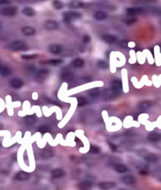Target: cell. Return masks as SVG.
<instances>
[{"label": "cell", "mask_w": 161, "mask_h": 190, "mask_svg": "<svg viewBox=\"0 0 161 190\" xmlns=\"http://www.w3.org/2000/svg\"><path fill=\"white\" fill-rule=\"evenodd\" d=\"M6 48H7L8 50L14 51L28 50V46L26 45V43L21 40L12 41L9 44H7V45L6 46Z\"/></svg>", "instance_id": "cell-1"}, {"label": "cell", "mask_w": 161, "mask_h": 190, "mask_svg": "<svg viewBox=\"0 0 161 190\" xmlns=\"http://www.w3.org/2000/svg\"><path fill=\"white\" fill-rule=\"evenodd\" d=\"M137 21H138V19H137V18H128L127 20H126V24L128 25H134V24H135Z\"/></svg>", "instance_id": "cell-37"}, {"label": "cell", "mask_w": 161, "mask_h": 190, "mask_svg": "<svg viewBox=\"0 0 161 190\" xmlns=\"http://www.w3.org/2000/svg\"><path fill=\"white\" fill-rule=\"evenodd\" d=\"M144 158H145V160H146V162L151 163H157V161H158V157L157 156V155L152 154V153L146 155V156L144 157Z\"/></svg>", "instance_id": "cell-25"}, {"label": "cell", "mask_w": 161, "mask_h": 190, "mask_svg": "<svg viewBox=\"0 0 161 190\" xmlns=\"http://www.w3.org/2000/svg\"><path fill=\"white\" fill-rule=\"evenodd\" d=\"M50 74V70H47V69H42V70H39L38 72L36 73V81L41 82L44 81V80L47 77V76Z\"/></svg>", "instance_id": "cell-6"}, {"label": "cell", "mask_w": 161, "mask_h": 190, "mask_svg": "<svg viewBox=\"0 0 161 190\" xmlns=\"http://www.w3.org/2000/svg\"><path fill=\"white\" fill-rule=\"evenodd\" d=\"M121 181L126 185H133L135 183V178L132 175H126L121 178Z\"/></svg>", "instance_id": "cell-17"}, {"label": "cell", "mask_w": 161, "mask_h": 190, "mask_svg": "<svg viewBox=\"0 0 161 190\" xmlns=\"http://www.w3.org/2000/svg\"><path fill=\"white\" fill-rule=\"evenodd\" d=\"M91 188L92 183L89 180H83L78 184V189L79 190H90Z\"/></svg>", "instance_id": "cell-13"}, {"label": "cell", "mask_w": 161, "mask_h": 190, "mask_svg": "<svg viewBox=\"0 0 161 190\" xmlns=\"http://www.w3.org/2000/svg\"><path fill=\"white\" fill-rule=\"evenodd\" d=\"M72 64L75 68H82L84 66L85 62H84V60L83 59H81V58H76V59H75L72 61Z\"/></svg>", "instance_id": "cell-22"}, {"label": "cell", "mask_w": 161, "mask_h": 190, "mask_svg": "<svg viewBox=\"0 0 161 190\" xmlns=\"http://www.w3.org/2000/svg\"><path fill=\"white\" fill-rule=\"evenodd\" d=\"M90 95L92 99H97L100 95V88H92L89 92Z\"/></svg>", "instance_id": "cell-28"}, {"label": "cell", "mask_w": 161, "mask_h": 190, "mask_svg": "<svg viewBox=\"0 0 161 190\" xmlns=\"http://www.w3.org/2000/svg\"><path fill=\"white\" fill-rule=\"evenodd\" d=\"M0 29H1V26H0Z\"/></svg>", "instance_id": "cell-43"}, {"label": "cell", "mask_w": 161, "mask_h": 190, "mask_svg": "<svg viewBox=\"0 0 161 190\" xmlns=\"http://www.w3.org/2000/svg\"><path fill=\"white\" fill-rule=\"evenodd\" d=\"M30 178L29 173L26 171H19L14 175V179L18 181H28Z\"/></svg>", "instance_id": "cell-9"}, {"label": "cell", "mask_w": 161, "mask_h": 190, "mask_svg": "<svg viewBox=\"0 0 161 190\" xmlns=\"http://www.w3.org/2000/svg\"><path fill=\"white\" fill-rule=\"evenodd\" d=\"M77 100H78L79 106H83L88 103V100L84 96H79V97H78Z\"/></svg>", "instance_id": "cell-31"}, {"label": "cell", "mask_w": 161, "mask_h": 190, "mask_svg": "<svg viewBox=\"0 0 161 190\" xmlns=\"http://www.w3.org/2000/svg\"><path fill=\"white\" fill-rule=\"evenodd\" d=\"M147 139L150 142H159L161 140V134L157 132H152L148 135Z\"/></svg>", "instance_id": "cell-14"}, {"label": "cell", "mask_w": 161, "mask_h": 190, "mask_svg": "<svg viewBox=\"0 0 161 190\" xmlns=\"http://www.w3.org/2000/svg\"><path fill=\"white\" fill-rule=\"evenodd\" d=\"M10 3V0H0V6L2 5H7Z\"/></svg>", "instance_id": "cell-40"}, {"label": "cell", "mask_w": 161, "mask_h": 190, "mask_svg": "<svg viewBox=\"0 0 161 190\" xmlns=\"http://www.w3.org/2000/svg\"><path fill=\"white\" fill-rule=\"evenodd\" d=\"M17 8L16 7H7L1 10V14L5 17H14L17 14Z\"/></svg>", "instance_id": "cell-4"}, {"label": "cell", "mask_w": 161, "mask_h": 190, "mask_svg": "<svg viewBox=\"0 0 161 190\" xmlns=\"http://www.w3.org/2000/svg\"><path fill=\"white\" fill-rule=\"evenodd\" d=\"M94 18L97 21H104L105 19H107L108 14L105 12L102 11V10H98V11L94 13Z\"/></svg>", "instance_id": "cell-19"}, {"label": "cell", "mask_w": 161, "mask_h": 190, "mask_svg": "<svg viewBox=\"0 0 161 190\" xmlns=\"http://www.w3.org/2000/svg\"><path fill=\"white\" fill-rule=\"evenodd\" d=\"M65 170L61 169V168H56V169H54V170L51 171V176L54 179L60 178L65 176Z\"/></svg>", "instance_id": "cell-16"}, {"label": "cell", "mask_w": 161, "mask_h": 190, "mask_svg": "<svg viewBox=\"0 0 161 190\" xmlns=\"http://www.w3.org/2000/svg\"><path fill=\"white\" fill-rule=\"evenodd\" d=\"M48 51L54 54H58L63 51V47L58 43H53L48 47Z\"/></svg>", "instance_id": "cell-10"}, {"label": "cell", "mask_w": 161, "mask_h": 190, "mask_svg": "<svg viewBox=\"0 0 161 190\" xmlns=\"http://www.w3.org/2000/svg\"><path fill=\"white\" fill-rule=\"evenodd\" d=\"M22 14L24 15L27 17H32L35 15V10L32 8V7H26L25 8H23L22 9Z\"/></svg>", "instance_id": "cell-24"}, {"label": "cell", "mask_w": 161, "mask_h": 190, "mask_svg": "<svg viewBox=\"0 0 161 190\" xmlns=\"http://www.w3.org/2000/svg\"><path fill=\"white\" fill-rule=\"evenodd\" d=\"M127 167L124 164H118V165L115 166V170L119 174H123L127 171Z\"/></svg>", "instance_id": "cell-27"}, {"label": "cell", "mask_w": 161, "mask_h": 190, "mask_svg": "<svg viewBox=\"0 0 161 190\" xmlns=\"http://www.w3.org/2000/svg\"><path fill=\"white\" fill-rule=\"evenodd\" d=\"M111 88H112V92L114 93L115 95H118L121 92V91L123 89V84L120 80L114 79L111 83Z\"/></svg>", "instance_id": "cell-3"}, {"label": "cell", "mask_w": 161, "mask_h": 190, "mask_svg": "<svg viewBox=\"0 0 161 190\" xmlns=\"http://www.w3.org/2000/svg\"><path fill=\"white\" fill-rule=\"evenodd\" d=\"M64 21L66 23H70L71 21L82 18V14L78 11H66L62 14Z\"/></svg>", "instance_id": "cell-2"}, {"label": "cell", "mask_w": 161, "mask_h": 190, "mask_svg": "<svg viewBox=\"0 0 161 190\" xmlns=\"http://www.w3.org/2000/svg\"><path fill=\"white\" fill-rule=\"evenodd\" d=\"M151 106H152V103L150 101H147V100L139 103V104L138 105V107L141 111H147L148 109H149Z\"/></svg>", "instance_id": "cell-21"}, {"label": "cell", "mask_w": 161, "mask_h": 190, "mask_svg": "<svg viewBox=\"0 0 161 190\" xmlns=\"http://www.w3.org/2000/svg\"><path fill=\"white\" fill-rule=\"evenodd\" d=\"M21 32L22 34L25 36H34L36 34V29L32 26H29V25H26L21 29Z\"/></svg>", "instance_id": "cell-11"}, {"label": "cell", "mask_w": 161, "mask_h": 190, "mask_svg": "<svg viewBox=\"0 0 161 190\" xmlns=\"http://www.w3.org/2000/svg\"><path fill=\"white\" fill-rule=\"evenodd\" d=\"M109 147H110V149L112 150V152H116V151H117V145H115L114 144L109 143Z\"/></svg>", "instance_id": "cell-39"}, {"label": "cell", "mask_w": 161, "mask_h": 190, "mask_svg": "<svg viewBox=\"0 0 161 190\" xmlns=\"http://www.w3.org/2000/svg\"><path fill=\"white\" fill-rule=\"evenodd\" d=\"M36 121H37V117L35 114H33V115L25 116V118H24V122L27 125H32L36 123Z\"/></svg>", "instance_id": "cell-18"}, {"label": "cell", "mask_w": 161, "mask_h": 190, "mask_svg": "<svg viewBox=\"0 0 161 190\" xmlns=\"http://www.w3.org/2000/svg\"><path fill=\"white\" fill-rule=\"evenodd\" d=\"M45 64H49V65H51V66H59L60 64L63 63V60L60 59H50L49 61H47L43 62Z\"/></svg>", "instance_id": "cell-29"}, {"label": "cell", "mask_w": 161, "mask_h": 190, "mask_svg": "<svg viewBox=\"0 0 161 190\" xmlns=\"http://www.w3.org/2000/svg\"><path fill=\"white\" fill-rule=\"evenodd\" d=\"M148 174H149V170H146V169H142V170H140V174L141 175H146Z\"/></svg>", "instance_id": "cell-41"}, {"label": "cell", "mask_w": 161, "mask_h": 190, "mask_svg": "<svg viewBox=\"0 0 161 190\" xmlns=\"http://www.w3.org/2000/svg\"><path fill=\"white\" fill-rule=\"evenodd\" d=\"M38 58V54H24L21 56V59L25 60H29V59H34Z\"/></svg>", "instance_id": "cell-36"}, {"label": "cell", "mask_w": 161, "mask_h": 190, "mask_svg": "<svg viewBox=\"0 0 161 190\" xmlns=\"http://www.w3.org/2000/svg\"><path fill=\"white\" fill-rule=\"evenodd\" d=\"M10 74H11V70H10V68H9L8 66H2V68L0 69V75H1L2 77H9Z\"/></svg>", "instance_id": "cell-26"}, {"label": "cell", "mask_w": 161, "mask_h": 190, "mask_svg": "<svg viewBox=\"0 0 161 190\" xmlns=\"http://www.w3.org/2000/svg\"><path fill=\"white\" fill-rule=\"evenodd\" d=\"M2 64H1V63H0V69L2 68Z\"/></svg>", "instance_id": "cell-42"}, {"label": "cell", "mask_w": 161, "mask_h": 190, "mask_svg": "<svg viewBox=\"0 0 161 190\" xmlns=\"http://www.w3.org/2000/svg\"><path fill=\"white\" fill-rule=\"evenodd\" d=\"M102 40L108 43H115L117 41V37L113 35H105L103 36Z\"/></svg>", "instance_id": "cell-23"}, {"label": "cell", "mask_w": 161, "mask_h": 190, "mask_svg": "<svg viewBox=\"0 0 161 190\" xmlns=\"http://www.w3.org/2000/svg\"><path fill=\"white\" fill-rule=\"evenodd\" d=\"M90 40H91V38L89 35H85L83 38V42L84 43H89L90 42Z\"/></svg>", "instance_id": "cell-38"}, {"label": "cell", "mask_w": 161, "mask_h": 190, "mask_svg": "<svg viewBox=\"0 0 161 190\" xmlns=\"http://www.w3.org/2000/svg\"><path fill=\"white\" fill-rule=\"evenodd\" d=\"M98 66L100 69H102V70H105V69H108L109 66L106 62L103 61V60H99L98 62Z\"/></svg>", "instance_id": "cell-35"}, {"label": "cell", "mask_w": 161, "mask_h": 190, "mask_svg": "<svg viewBox=\"0 0 161 190\" xmlns=\"http://www.w3.org/2000/svg\"><path fill=\"white\" fill-rule=\"evenodd\" d=\"M84 7V3L79 0H72L69 2V7L72 9H79Z\"/></svg>", "instance_id": "cell-20"}, {"label": "cell", "mask_w": 161, "mask_h": 190, "mask_svg": "<svg viewBox=\"0 0 161 190\" xmlns=\"http://www.w3.org/2000/svg\"><path fill=\"white\" fill-rule=\"evenodd\" d=\"M101 152V149L98 146H96V145H91L90 147V152L92 153V154H98Z\"/></svg>", "instance_id": "cell-33"}, {"label": "cell", "mask_w": 161, "mask_h": 190, "mask_svg": "<svg viewBox=\"0 0 161 190\" xmlns=\"http://www.w3.org/2000/svg\"><path fill=\"white\" fill-rule=\"evenodd\" d=\"M59 28V24L55 20L49 19L47 20L44 23V29L47 31H54L57 30Z\"/></svg>", "instance_id": "cell-5"}, {"label": "cell", "mask_w": 161, "mask_h": 190, "mask_svg": "<svg viewBox=\"0 0 161 190\" xmlns=\"http://www.w3.org/2000/svg\"><path fill=\"white\" fill-rule=\"evenodd\" d=\"M53 5L56 10H61L63 8V3L62 2H60V0H54Z\"/></svg>", "instance_id": "cell-34"}, {"label": "cell", "mask_w": 161, "mask_h": 190, "mask_svg": "<svg viewBox=\"0 0 161 190\" xmlns=\"http://www.w3.org/2000/svg\"><path fill=\"white\" fill-rule=\"evenodd\" d=\"M60 78L63 81L65 82H71L74 79V74L72 71L68 70H64L61 72Z\"/></svg>", "instance_id": "cell-7"}, {"label": "cell", "mask_w": 161, "mask_h": 190, "mask_svg": "<svg viewBox=\"0 0 161 190\" xmlns=\"http://www.w3.org/2000/svg\"><path fill=\"white\" fill-rule=\"evenodd\" d=\"M9 85L14 89H19L24 85V81L21 78L19 77H13L9 81Z\"/></svg>", "instance_id": "cell-8"}, {"label": "cell", "mask_w": 161, "mask_h": 190, "mask_svg": "<svg viewBox=\"0 0 161 190\" xmlns=\"http://www.w3.org/2000/svg\"><path fill=\"white\" fill-rule=\"evenodd\" d=\"M116 183L115 182H112V181H102V182H100L98 184V187L101 189L107 190L110 189H112L116 187Z\"/></svg>", "instance_id": "cell-15"}, {"label": "cell", "mask_w": 161, "mask_h": 190, "mask_svg": "<svg viewBox=\"0 0 161 190\" xmlns=\"http://www.w3.org/2000/svg\"><path fill=\"white\" fill-rule=\"evenodd\" d=\"M50 131H51V128L49 125H43L39 127V132L42 134L50 133Z\"/></svg>", "instance_id": "cell-30"}, {"label": "cell", "mask_w": 161, "mask_h": 190, "mask_svg": "<svg viewBox=\"0 0 161 190\" xmlns=\"http://www.w3.org/2000/svg\"><path fill=\"white\" fill-rule=\"evenodd\" d=\"M126 11L128 16H134V15L143 13L144 9L141 7H130V8H127Z\"/></svg>", "instance_id": "cell-12"}, {"label": "cell", "mask_w": 161, "mask_h": 190, "mask_svg": "<svg viewBox=\"0 0 161 190\" xmlns=\"http://www.w3.org/2000/svg\"><path fill=\"white\" fill-rule=\"evenodd\" d=\"M41 156L44 157V158H49V157H51L53 156V152L50 148H46V149H44L42 152Z\"/></svg>", "instance_id": "cell-32"}]
</instances>
